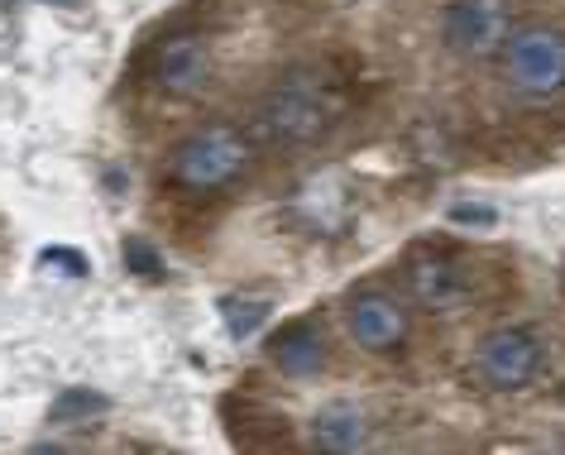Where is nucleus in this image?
Listing matches in <instances>:
<instances>
[{
	"mask_svg": "<svg viewBox=\"0 0 565 455\" xmlns=\"http://www.w3.org/2000/svg\"><path fill=\"white\" fill-rule=\"evenodd\" d=\"M341 116H345V92L321 67H288L254 106V130L268 145L302 149L317 145Z\"/></svg>",
	"mask_w": 565,
	"mask_h": 455,
	"instance_id": "obj_1",
	"label": "nucleus"
},
{
	"mask_svg": "<svg viewBox=\"0 0 565 455\" xmlns=\"http://www.w3.org/2000/svg\"><path fill=\"white\" fill-rule=\"evenodd\" d=\"M249 168V139L245 130L235 125H196L188 139H178V149L168 154V182L182 192H196V197H211V192H225L245 178Z\"/></svg>",
	"mask_w": 565,
	"mask_h": 455,
	"instance_id": "obj_2",
	"label": "nucleus"
},
{
	"mask_svg": "<svg viewBox=\"0 0 565 455\" xmlns=\"http://www.w3.org/2000/svg\"><path fill=\"white\" fill-rule=\"evenodd\" d=\"M221 307H225V321H231V336H249L268 311V303H259V297H225Z\"/></svg>",
	"mask_w": 565,
	"mask_h": 455,
	"instance_id": "obj_11",
	"label": "nucleus"
},
{
	"mask_svg": "<svg viewBox=\"0 0 565 455\" xmlns=\"http://www.w3.org/2000/svg\"><path fill=\"white\" fill-rule=\"evenodd\" d=\"M441 34L456 59H499L503 39L513 34V10H508V0H446Z\"/></svg>",
	"mask_w": 565,
	"mask_h": 455,
	"instance_id": "obj_8",
	"label": "nucleus"
},
{
	"mask_svg": "<svg viewBox=\"0 0 565 455\" xmlns=\"http://www.w3.org/2000/svg\"><path fill=\"white\" fill-rule=\"evenodd\" d=\"M307 441H312V451L355 455V451H364L374 441V426L355 403H327L312 417V426H307Z\"/></svg>",
	"mask_w": 565,
	"mask_h": 455,
	"instance_id": "obj_10",
	"label": "nucleus"
},
{
	"mask_svg": "<svg viewBox=\"0 0 565 455\" xmlns=\"http://www.w3.org/2000/svg\"><path fill=\"white\" fill-rule=\"evenodd\" d=\"M92 412H106V398L92 389H67L58 403H53V422H73V417H92Z\"/></svg>",
	"mask_w": 565,
	"mask_h": 455,
	"instance_id": "obj_12",
	"label": "nucleus"
},
{
	"mask_svg": "<svg viewBox=\"0 0 565 455\" xmlns=\"http://www.w3.org/2000/svg\"><path fill=\"white\" fill-rule=\"evenodd\" d=\"M341 317H345V336L370 355H398L407 346V336H413V317H407L403 297L379 288V283L350 293Z\"/></svg>",
	"mask_w": 565,
	"mask_h": 455,
	"instance_id": "obj_6",
	"label": "nucleus"
},
{
	"mask_svg": "<svg viewBox=\"0 0 565 455\" xmlns=\"http://www.w3.org/2000/svg\"><path fill=\"white\" fill-rule=\"evenodd\" d=\"M542 336L532 326H493L475 350V374L493 393H518L542 374Z\"/></svg>",
	"mask_w": 565,
	"mask_h": 455,
	"instance_id": "obj_5",
	"label": "nucleus"
},
{
	"mask_svg": "<svg viewBox=\"0 0 565 455\" xmlns=\"http://www.w3.org/2000/svg\"><path fill=\"white\" fill-rule=\"evenodd\" d=\"M268 364L282 369L288 379H312L327 369V336L317 321H288L282 331L268 336Z\"/></svg>",
	"mask_w": 565,
	"mask_h": 455,
	"instance_id": "obj_9",
	"label": "nucleus"
},
{
	"mask_svg": "<svg viewBox=\"0 0 565 455\" xmlns=\"http://www.w3.org/2000/svg\"><path fill=\"white\" fill-rule=\"evenodd\" d=\"M503 82L527 102H556L565 96V30L556 24H522L499 49Z\"/></svg>",
	"mask_w": 565,
	"mask_h": 455,
	"instance_id": "obj_3",
	"label": "nucleus"
},
{
	"mask_svg": "<svg viewBox=\"0 0 565 455\" xmlns=\"http://www.w3.org/2000/svg\"><path fill=\"white\" fill-rule=\"evenodd\" d=\"M125 264H130V274H145V278H163V260L153 254L145 240H125Z\"/></svg>",
	"mask_w": 565,
	"mask_h": 455,
	"instance_id": "obj_13",
	"label": "nucleus"
},
{
	"mask_svg": "<svg viewBox=\"0 0 565 455\" xmlns=\"http://www.w3.org/2000/svg\"><path fill=\"white\" fill-rule=\"evenodd\" d=\"M403 288L422 311H431V317H460V311L475 303V278L465 274V264L446 250H413L407 254Z\"/></svg>",
	"mask_w": 565,
	"mask_h": 455,
	"instance_id": "obj_4",
	"label": "nucleus"
},
{
	"mask_svg": "<svg viewBox=\"0 0 565 455\" xmlns=\"http://www.w3.org/2000/svg\"><path fill=\"white\" fill-rule=\"evenodd\" d=\"M149 87L168 96V102H182V96H196L211 77V39L202 30H168L159 44L149 49Z\"/></svg>",
	"mask_w": 565,
	"mask_h": 455,
	"instance_id": "obj_7",
	"label": "nucleus"
}]
</instances>
